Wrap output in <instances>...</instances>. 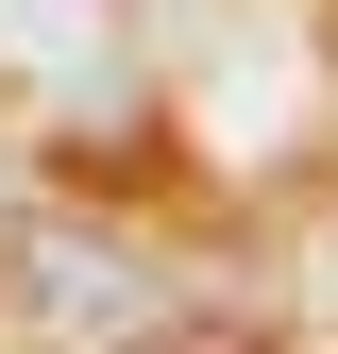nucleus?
Returning a JSON list of instances; mask_svg holds the SVG:
<instances>
[{
  "instance_id": "obj_2",
  "label": "nucleus",
  "mask_w": 338,
  "mask_h": 354,
  "mask_svg": "<svg viewBox=\"0 0 338 354\" xmlns=\"http://www.w3.org/2000/svg\"><path fill=\"white\" fill-rule=\"evenodd\" d=\"M152 354H220V337H152Z\"/></svg>"
},
{
  "instance_id": "obj_1",
  "label": "nucleus",
  "mask_w": 338,
  "mask_h": 354,
  "mask_svg": "<svg viewBox=\"0 0 338 354\" xmlns=\"http://www.w3.org/2000/svg\"><path fill=\"white\" fill-rule=\"evenodd\" d=\"M118 68H136V0H0V102L102 118Z\"/></svg>"
}]
</instances>
